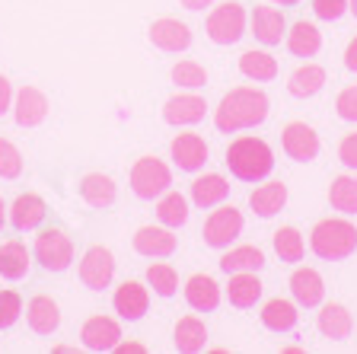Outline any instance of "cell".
Segmentation results:
<instances>
[{
  "label": "cell",
  "mask_w": 357,
  "mask_h": 354,
  "mask_svg": "<svg viewBox=\"0 0 357 354\" xmlns=\"http://www.w3.org/2000/svg\"><path fill=\"white\" fill-rule=\"evenodd\" d=\"M268 93L259 87H236L223 93L220 105L214 109V125L220 134H236L245 128H255L268 118Z\"/></svg>",
  "instance_id": "obj_1"
},
{
  "label": "cell",
  "mask_w": 357,
  "mask_h": 354,
  "mask_svg": "<svg viewBox=\"0 0 357 354\" xmlns=\"http://www.w3.org/2000/svg\"><path fill=\"white\" fill-rule=\"evenodd\" d=\"M227 170L239 182H261L275 170V150L268 147V140L252 138V134L236 138L227 147Z\"/></svg>",
  "instance_id": "obj_2"
},
{
  "label": "cell",
  "mask_w": 357,
  "mask_h": 354,
  "mask_svg": "<svg viewBox=\"0 0 357 354\" xmlns=\"http://www.w3.org/2000/svg\"><path fill=\"white\" fill-rule=\"evenodd\" d=\"M310 249L322 262H342L357 252V227L348 217H326L312 227Z\"/></svg>",
  "instance_id": "obj_3"
},
{
  "label": "cell",
  "mask_w": 357,
  "mask_h": 354,
  "mask_svg": "<svg viewBox=\"0 0 357 354\" xmlns=\"http://www.w3.org/2000/svg\"><path fill=\"white\" fill-rule=\"evenodd\" d=\"M131 192L144 201L160 198L163 192H169L172 185V170L166 166L160 156H141V160L131 166Z\"/></svg>",
  "instance_id": "obj_4"
},
{
  "label": "cell",
  "mask_w": 357,
  "mask_h": 354,
  "mask_svg": "<svg viewBox=\"0 0 357 354\" xmlns=\"http://www.w3.org/2000/svg\"><path fill=\"white\" fill-rule=\"evenodd\" d=\"M245 7L236 3V0H227L220 7H214L208 13V22H204V32L214 45H236L239 38L245 36Z\"/></svg>",
  "instance_id": "obj_5"
},
{
  "label": "cell",
  "mask_w": 357,
  "mask_h": 354,
  "mask_svg": "<svg viewBox=\"0 0 357 354\" xmlns=\"http://www.w3.org/2000/svg\"><path fill=\"white\" fill-rule=\"evenodd\" d=\"M32 256L45 272H67L70 262H74V243L61 227H48L36 236Z\"/></svg>",
  "instance_id": "obj_6"
},
{
  "label": "cell",
  "mask_w": 357,
  "mask_h": 354,
  "mask_svg": "<svg viewBox=\"0 0 357 354\" xmlns=\"http://www.w3.org/2000/svg\"><path fill=\"white\" fill-rule=\"evenodd\" d=\"M239 233H243V211H239V207H233V205L211 207L208 221H204V230H201V236H204V243H208L211 249H227Z\"/></svg>",
  "instance_id": "obj_7"
},
{
  "label": "cell",
  "mask_w": 357,
  "mask_h": 354,
  "mask_svg": "<svg viewBox=\"0 0 357 354\" xmlns=\"http://www.w3.org/2000/svg\"><path fill=\"white\" fill-rule=\"evenodd\" d=\"M115 278V256L105 246H89L80 258V281L89 290H105Z\"/></svg>",
  "instance_id": "obj_8"
},
{
  "label": "cell",
  "mask_w": 357,
  "mask_h": 354,
  "mask_svg": "<svg viewBox=\"0 0 357 354\" xmlns=\"http://www.w3.org/2000/svg\"><path fill=\"white\" fill-rule=\"evenodd\" d=\"M169 154H172V163H176L182 172H198V170H204V163H208V156H211V147L201 134L185 131V134H176V138H172Z\"/></svg>",
  "instance_id": "obj_9"
},
{
  "label": "cell",
  "mask_w": 357,
  "mask_h": 354,
  "mask_svg": "<svg viewBox=\"0 0 357 354\" xmlns=\"http://www.w3.org/2000/svg\"><path fill=\"white\" fill-rule=\"evenodd\" d=\"M204 115H208V103L198 93H176L163 103V121L172 128L198 125Z\"/></svg>",
  "instance_id": "obj_10"
},
{
  "label": "cell",
  "mask_w": 357,
  "mask_h": 354,
  "mask_svg": "<svg viewBox=\"0 0 357 354\" xmlns=\"http://www.w3.org/2000/svg\"><path fill=\"white\" fill-rule=\"evenodd\" d=\"M281 147L290 160L310 163L319 156V134L312 131L306 121H290V125L281 131Z\"/></svg>",
  "instance_id": "obj_11"
},
{
  "label": "cell",
  "mask_w": 357,
  "mask_h": 354,
  "mask_svg": "<svg viewBox=\"0 0 357 354\" xmlns=\"http://www.w3.org/2000/svg\"><path fill=\"white\" fill-rule=\"evenodd\" d=\"M48 96L38 87H20L13 93V118L20 128H36L48 118Z\"/></svg>",
  "instance_id": "obj_12"
},
{
  "label": "cell",
  "mask_w": 357,
  "mask_h": 354,
  "mask_svg": "<svg viewBox=\"0 0 357 354\" xmlns=\"http://www.w3.org/2000/svg\"><path fill=\"white\" fill-rule=\"evenodd\" d=\"M134 252L137 256H144V258H169L172 252H176V246H178V239H176V233H172V227H141L137 233H134Z\"/></svg>",
  "instance_id": "obj_13"
},
{
  "label": "cell",
  "mask_w": 357,
  "mask_h": 354,
  "mask_svg": "<svg viewBox=\"0 0 357 354\" xmlns=\"http://www.w3.org/2000/svg\"><path fill=\"white\" fill-rule=\"evenodd\" d=\"M150 42H153V48H160V52L178 54V52H185L188 45H192V29H188L182 20L163 16V20L150 22Z\"/></svg>",
  "instance_id": "obj_14"
},
{
  "label": "cell",
  "mask_w": 357,
  "mask_h": 354,
  "mask_svg": "<svg viewBox=\"0 0 357 354\" xmlns=\"http://www.w3.org/2000/svg\"><path fill=\"white\" fill-rule=\"evenodd\" d=\"M80 341L86 351H115L121 341V325L112 316H89L80 329Z\"/></svg>",
  "instance_id": "obj_15"
},
{
  "label": "cell",
  "mask_w": 357,
  "mask_h": 354,
  "mask_svg": "<svg viewBox=\"0 0 357 354\" xmlns=\"http://www.w3.org/2000/svg\"><path fill=\"white\" fill-rule=\"evenodd\" d=\"M112 307H115V313H119L121 319L137 323V319H144V313L150 310V290L144 288L141 281H125V284H119L115 297H112Z\"/></svg>",
  "instance_id": "obj_16"
},
{
  "label": "cell",
  "mask_w": 357,
  "mask_h": 354,
  "mask_svg": "<svg viewBox=\"0 0 357 354\" xmlns=\"http://www.w3.org/2000/svg\"><path fill=\"white\" fill-rule=\"evenodd\" d=\"M290 294H294L297 307L312 310L326 297V281H322V274L316 268H294V274H290Z\"/></svg>",
  "instance_id": "obj_17"
},
{
  "label": "cell",
  "mask_w": 357,
  "mask_h": 354,
  "mask_svg": "<svg viewBox=\"0 0 357 354\" xmlns=\"http://www.w3.org/2000/svg\"><path fill=\"white\" fill-rule=\"evenodd\" d=\"M249 26H252V36L268 48L281 45L284 36H287V20L278 7H255L252 16H249Z\"/></svg>",
  "instance_id": "obj_18"
},
{
  "label": "cell",
  "mask_w": 357,
  "mask_h": 354,
  "mask_svg": "<svg viewBox=\"0 0 357 354\" xmlns=\"http://www.w3.org/2000/svg\"><path fill=\"white\" fill-rule=\"evenodd\" d=\"M284 42H287V52L294 54V58H316V54L322 52V32H319V26L310 20L294 22L287 29V36H284Z\"/></svg>",
  "instance_id": "obj_19"
},
{
  "label": "cell",
  "mask_w": 357,
  "mask_h": 354,
  "mask_svg": "<svg viewBox=\"0 0 357 354\" xmlns=\"http://www.w3.org/2000/svg\"><path fill=\"white\" fill-rule=\"evenodd\" d=\"M185 303L195 313H214L220 307V284L211 274H192L185 281Z\"/></svg>",
  "instance_id": "obj_20"
},
{
  "label": "cell",
  "mask_w": 357,
  "mask_h": 354,
  "mask_svg": "<svg viewBox=\"0 0 357 354\" xmlns=\"http://www.w3.org/2000/svg\"><path fill=\"white\" fill-rule=\"evenodd\" d=\"M259 319H261V325H265L268 332L284 335V332H294V329H297L300 313H297V303H294V300H284V297H271V300L261 307Z\"/></svg>",
  "instance_id": "obj_21"
},
{
  "label": "cell",
  "mask_w": 357,
  "mask_h": 354,
  "mask_svg": "<svg viewBox=\"0 0 357 354\" xmlns=\"http://www.w3.org/2000/svg\"><path fill=\"white\" fill-rule=\"evenodd\" d=\"M230 195V182L220 176V172H204L192 182V205L201 211H211V207L223 205Z\"/></svg>",
  "instance_id": "obj_22"
},
{
  "label": "cell",
  "mask_w": 357,
  "mask_h": 354,
  "mask_svg": "<svg viewBox=\"0 0 357 354\" xmlns=\"http://www.w3.org/2000/svg\"><path fill=\"white\" fill-rule=\"evenodd\" d=\"M26 323H29V329L36 335H52L58 332V325H61V310H58V303L52 300V297H32L29 307H26Z\"/></svg>",
  "instance_id": "obj_23"
},
{
  "label": "cell",
  "mask_w": 357,
  "mask_h": 354,
  "mask_svg": "<svg viewBox=\"0 0 357 354\" xmlns=\"http://www.w3.org/2000/svg\"><path fill=\"white\" fill-rule=\"evenodd\" d=\"M278 58L271 52H265V48H249V52L239 54V74L245 77V80H255V83H268L278 77Z\"/></svg>",
  "instance_id": "obj_24"
},
{
  "label": "cell",
  "mask_w": 357,
  "mask_h": 354,
  "mask_svg": "<svg viewBox=\"0 0 357 354\" xmlns=\"http://www.w3.org/2000/svg\"><path fill=\"white\" fill-rule=\"evenodd\" d=\"M322 87H326V67L312 64V61L300 64L297 71L287 77V93L294 99H312Z\"/></svg>",
  "instance_id": "obj_25"
},
{
  "label": "cell",
  "mask_w": 357,
  "mask_h": 354,
  "mask_svg": "<svg viewBox=\"0 0 357 354\" xmlns=\"http://www.w3.org/2000/svg\"><path fill=\"white\" fill-rule=\"evenodd\" d=\"M284 205H287V185L278 182V179H271V182L259 185V189L249 195V207H252V211L261 217V221H268V217L281 214Z\"/></svg>",
  "instance_id": "obj_26"
},
{
  "label": "cell",
  "mask_w": 357,
  "mask_h": 354,
  "mask_svg": "<svg viewBox=\"0 0 357 354\" xmlns=\"http://www.w3.org/2000/svg\"><path fill=\"white\" fill-rule=\"evenodd\" d=\"M172 345L182 354H198L208 348V325L198 316H182L172 329Z\"/></svg>",
  "instance_id": "obj_27"
},
{
  "label": "cell",
  "mask_w": 357,
  "mask_h": 354,
  "mask_svg": "<svg viewBox=\"0 0 357 354\" xmlns=\"http://www.w3.org/2000/svg\"><path fill=\"white\" fill-rule=\"evenodd\" d=\"M32 268V252L20 243V239H7L0 243V278L22 281Z\"/></svg>",
  "instance_id": "obj_28"
},
{
  "label": "cell",
  "mask_w": 357,
  "mask_h": 354,
  "mask_svg": "<svg viewBox=\"0 0 357 354\" xmlns=\"http://www.w3.org/2000/svg\"><path fill=\"white\" fill-rule=\"evenodd\" d=\"M45 214H48L45 201L38 198V195L26 192V195H20V198L13 201V207H10V223H13V230L26 233V230H36L38 223L45 221Z\"/></svg>",
  "instance_id": "obj_29"
},
{
  "label": "cell",
  "mask_w": 357,
  "mask_h": 354,
  "mask_svg": "<svg viewBox=\"0 0 357 354\" xmlns=\"http://www.w3.org/2000/svg\"><path fill=\"white\" fill-rule=\"evenodd\" d=\"M261 290H265V284L255 278V272H233L230 284H227V297H230V303L239 307V310L255 307L261 300Z\"/></svg>",
  "instance_id": "obj_30"
},
{
  "label": "cell",
  "mask_w": 357,
  "mask_h": 354,
  "mask_svg": "<svg viewBox=\"0 0 357 354\" xmlns=\"http://www.w3.org/2000/svg\"><path fill=\"white\" fill-rule=\"evenodd\" d=\"M316 325H319V332L326 335V339L344 341V339H351L354 319H351L348 307H342V303H326V307L319 310V319H316Z\"/></svg>",
  "instance_id": "obj_31"
},
{
  "label": "cell",
  "mask_w": 357,
  "mask_h": 354,
  "mask_svg": "<svg viewBox=\"0 0 357 354\" xmlns=\"http://www.w3.org/2000/svg\"><path fill=\"white\" fill-rule=\"evenodd\" d=\"M80 195L83 201H86L89 207H112L115 205V182H112V176H105V172H86V176L80 179Z\"/></svg>",
  "instance_id": "obj_32"
},
{
  "label": "cell",
  "mask_w": 357,
  "mask_h": 354,
  "mask_svg": "<svg viewBox=\"0 0 357 354\" xmlns=\"http://www.w3.org/2000/svg\"><path fill=\"white\" fill-rule=\"evenodd\" d=\"M259 268H265V252H261L259 246H236V249L227 246V252L220 256V272L223 274L259 272Z\"/></svg>",
  "instance_id": "obj_33"
},
{
  "label": "cell",
  "mask_w": 357,
  "mask_h": 354,
  "mask_svg": "<svg viewBox=\"0 0 357 354\" xmlns=\"http://www.w3.org/2000/svg\"><path fill=\"white\" fill-rule=\"evenodd\" d=\"M156 221L163 223V227H172L178 230L182 223L188 221V198L182 192H163L156 198Z\"/></svg>",
  "instance_id": "obj_34"
},
{
  "label": "cell",
  "mask_w": 357,
  "mask_h": 354,
  "mask_svg": "<svg viewBox=\"0 0 357 354\" xmlns=\"http://www.w3.org/2000/svg\"><path fill=\"white\" fill-rule=\"evenodd\" d=\"M271 243H275V252H278V258H281V262H290V265L303 262L306 243H303V233H300L297 227H281V230H275Z\"/></svg>",
  "instance_id": "obj_35"
},
{
  "label": "cell",
  "mask_w": 357,
  "mask_h": 354,
  "mask_svg": "<svg viewBox=\"0 0 357 354\" xmlns=\"http://www.w3.org/2000/svg\"><path fill=\"white\" fill-rule=\"evenodd\" d=\"M328 205L335 211H342L344 217H354L357 214V179L335 176L332 185H328Z\"/></svg>",
  "instance_id": "obj_36"
},
{
  "label": "cell",
  "mask_w": 357,
  "mask_h": 354,
  "mask_svg": "<svg viewBox=\"0 0 357 354\" xmlns=\"http://www.w3.org/2000/svg\"><path fill=\"white\" fill-rule=\"evenodd\" d=\"M147 284L153 288V294H160V297H176L178 274H176V268L166 265V262H153V265L147 268Z\"/></svg>",
  "instance_id": "obj_37"
},
{
  "label": "cell",
  "mask_w": 357,
  "mask_h": 354,
  "mask_svg": "<svg viewBox=\"0 0 357 354\" xmlns=\"http://www.w3.org/2000/svg\"><path fill=\"white\" fill-rule=\"evenodd\" d=\"M172 83L182 89H201L204 83H208V71L198 64V61L185 58V61H178L176 67H172Z\"/></svg>",
  "instance_id": "obj_38"
},
{
  "label": "cell",
  "mask_w": 357,
  "mask_h": 354,
  "mask_svg": "<svg viewBox=\"0 0 357 354\" xmlns=\"http://www.w3.org/2000/svg\"><path fill=\"white\" fill-rule=\"evenodd\" d=\"M22 176V154L13 140L0 138V179H20Z\"/></svg>",
  "instance_id": "obj_39"
},
{
  "label": "cell",
  "mask_w": 357,
  "mask_h": 354,
  "mask_svg": "<svg viewBox=\"0 0 357 354\" xmlns=\"http://www.w3.org/2000/svg\"><path fill=\"white\" fill-rule=\"evenodd\" d=\"M22 316V297L16 290H0V329L16 325Z\"/></svg>",
  "instance_id": "obj_40"
},
{
  "label": "cell",
  "mask_w": 357,
  "mask_h": 354,
  "mask_svg": "<svg viewBox=\"0 0 357 354\" xmlns=\"http://www.w3.org/2000/svg\"><path fill=\"white\" fill-rule=\"evenodd\" d=\"M335 112H338V118H344V121H357V83H351V87H344L342 93H338Z\"/></svg>",
  "instance_id": "obj_41"
},
{
  "label": "cell",
  "mask_w": 357,
  "mask_h": 354,
  "mask_svg": "<svg viewBox=\"0 0 357 354\" xmlns=\"http://www.w3.org/2000/svg\"><path fill=\"white\" fill-rule=\"evenodd\" d=\"M312 13L326 22H335L348 13V0H312Z\"/></svg>",
  "instance_id": "obj_42"
},
{
  "label": "cell",
  "mask_w": 357,
  "mask_h": 354,
  "mask_svg": "<svg viewBox=\"0 0 357 354\" xmlns=\"http://www.w3.org/2000/svg\"><path fill=\"white\" fill-rule=\"evenodd\" d=\"M338 160H342L348 170H357V131L342 138V144H338Z\"/></svg>",
  "instance_id": "obj_43"
},
{
  "label": "cell",
  "mask_w": 357,
  "mask_h": 354,
  "mask_svg": "<svg viewBox=\"0 0 357 354\" xmlns=\"http://www.w3.org/2000/svg\"><path fill=\"white\" fill-rule=\"evenodd\" d=\"M10 109H13V87H10L7 77L0 74V115H7Z\"/></svg>",
  "instance_id": "obj_44"
},
{
  "label": "cell",
  "mask_w": 357,
  "mask_h": 354,
  "mask_svg": "<svg viewBox=\"0 0 357 354\" xmlns=\"http://www.w3.org/2000/svg\"><path fill=\"white\" fill-rule=\"evenodd\" d=\"M344 67H348L351 74H357V36L348 42V48H344Z\"/></svg>",
  "instance_id": "obj_45"
},
{
  "label": "cell",
  "mask_w": 357,
  "mask_h": 354,
  "mask_svg": "<svg viewBox=\"0 0 357 354\" xmlns=\"http://www.w3.org/2000/svg\"><path fill=\"white\" fill-rule=\"evenodd\" d=\"M115 351H121V354H144L147 348L137 345V341H119V345H115Z\"/></svg>",
  "instance_id": "obj_46"
},
{
  "label": "cell",
  "mask_w": 357,
  "mask_h": 354,
  "mask_svg": "<svg viewBox=\"0 0 357 354\" xmlns=\"http://www.w3.org/2000/svg\"><path fill=\"white\" fill-rule=\"evenodd\" d=\"M182 7H185V10H195V13H198V10L214 7V0H182Z\"/></svg>",
  "instance_id": "obj_47"
},
{
  "label": "cell",
  "mask_w": 357,
  "mask_h": 354,
  "mask_svg": "<svg viewBox=\"0 0 357 354\" xmlns=\"http://www.w3.org/2000/svg\"><path fill=\"white\" fill-rule=\"evenodd\" d=\"M268 3H275V7H297L300 0H268Z\"/></svg>",
  "instance_id": "obj_48"
},
{
  "label": "cell",
  "mask_w": 357,
  "mask_h": 354,
  "mask_svg": "<svg viewBox=\"0 0 357 354\" xmlns=\"http://www.w3.org/2000/svg\"><path fill=\"white\" fill-rule=\"evenodd\" d=\"M3 223H7V205H3V198H0V230H3Z\"/></svg>",
  "instance_id": "obj_49"
},
{
  "label": "cell",
  "mask_w": 357,
  "mask_h": 354,
  "mask_svg": "<svg viewBox=\"0 0 357 354\" xmlns=\"http://www.w3.org/2000/svg\"><path fill=\"white\" fill-rule=\"evenodd\" d=\"M348 10H351V13L357 16V0H348Z\"/></svg>",
  "instance_id": "obj_50"
}]
</instances>
